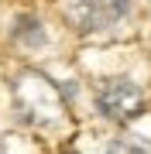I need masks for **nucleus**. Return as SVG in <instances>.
I'll return each mask as SVG.
<instances>
[{
	"label": "nucleus",
	"mask_w": 151,
	"mask_h": 154,
	"mask_svg": "<svg viewBox=\"0 0 151 154\" xmlns=\"http://www.w3.org/2000/svg\"><path fill=\"white\" fill-rule=\"evenodd\" d=\"M96 106L103 110L106 120L131 123L144 113V93L131 82V79H106L96 93Z\"/></svg>",
	"instance_id": "1"
},
{
	"label": "nucleus",
	"mask_w": 151,
	"mask_h": 154,
	"mask_svg": "<svg viewBox=\"0 0 151 154\" xmlns=\"http://www.w3.org/2000/svg\"><path fill=\"white\" fill-rule=\"evenodd\" d=\"M0 154H4V144H0Z\"/></svg>",
	"instance_id": "5"
},
{
	"label": "nucleus",
	"mask_w": 151,
	"mask_h": 154,
	"mask_svg": "<svg viewBox=\"0 0 151 154\" xmlns=\"http://www.w3.org/2000/svg\"><path fill=\"white\" fill-rule=\"evenodd\" d=\"M131 11V0H69V17L79 31H106L120 24Z\"/></svg>",
	"instance_id": "2"
},
{
	"label": "nucleus",
	"mask_w": 151,
	"mask_h": 154,
	"mask_svg": "<svg viewBox=\"0 0 151 154\" xmlns=\"http://www.w3.org/2000/svg\"><path fill=\"white\" fill-rule=\"evenodd\" d=\"M14 38L24 41V45H41L45 41V31H41V24L34 21V17H21L17 28H14Z\"/></svg>",
	"instance_id": "3"
},
{
	"label": "nucleus",
	"mask_w": 151,
	"mask_h": 154,
	"mask_svg": "<svg viewBox=\"0 0 151 154\" xmlns=\"http://www.w3.org/2000/svg\"><path fill=\"white\" fill-rule=\"evenodd\" d=\"M65 154H76V151H65Z\"/></svg>",
	"instance_id": "6"
},
{
	"label": "nucleus",
	"mask_w": 151,
	"mask_h": 154,
	"mask_svg": "<svg viewBox=\"0 0 151 154\" xmlns=\"http://www.w3.org/2000/svg\"><path fill=\"white\" fill-rule=\"evenodd\" d=\"M106 154H151V147H148V144H137V140L120 137V140H113L110 147H106Z\"/></svg>",
	"instance_id": "4"
}]
</instances>
